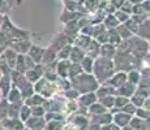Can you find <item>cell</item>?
<instances>
[{"label":"cell","mask_w":150,"mask_h":130,"mask_svg":"<svg viewBox=\"0 0 150 130\" xmlns=\"http://www.w3.org/2000/svg\"><path fill=\"white\" fill-rule=\"evenodd\" d=\"M65 120H52L47 121L45 130H64L65 129Z\"/></svg>","instance_id":"12"},{"label":"cell","mask_w":150,"mask_h":130,"mask_svg":"<svg viewBox=\"0 0 150 130\" xmlns=\"http://www.w3.org/2000/svg\"><path fill=\"white\" fill-rule=\"evenodd\" d=\"M46 103V98H43L41 94L35 92L30 98L25 99V104H28L29 107H35V105H43Z\"/></svg>","instance_id":"7"},{"label":"cell","mask_w":150,"mask_h":130,"mask_svg":"<svg viewBox=\"0 0 150 130\" xmlns=\"http://www.w3.org/2000/svg\"><path fill=\"white\" fill-rule=\"evenodd\" d=\"M79 105L83 107V108H90L93 104L98 102V95L97 92H86V94H81V96L79 98Z\"/></svg>","instance_id":"4"},{"label":"cell","mask_w":150,"mask_h":130,"mask_svg":"<svg viewBox=\"0 0 150 130\" xmlns=\"http://www.w3.org/2000/svg\"><path fill=\"white\" fill-rule=\"evenodd\" d=\"M99 102L102 103L107 109H112V108L115 107V98H114V95H110V96L100 98Z\"/></svg>","instance_id":"16"},{"label":"cell","mask_w":150,"mask_h":130,"mask_svg":"<svg viewBox=\"0 0 150 130\" xmlns=\"http://www.w3.org/2000/svg\"><path fill=\"white\" fill-rule=\"evenodd\" d=\"M114 94H116V90H115V87H114V86H111V85L102 86V87H99L97 90L98 99H100V98H105V96H110V95H114Z\"/></svg>","instance_id":"13"},{"label":"cell","mask_w":150,"mask_h":130,"mask_svg":"<svg viewBox=\"0 0 150 130\" xmlns=\"http://www.w3.org/2000/svg\"><path fill=\"white\" fill-rule=\"evenodd\" d=\"M127 82V76L123 73H117L116 76H112L111 79H110V83L108 85L114 86L115 89H119L120 86H123L124 83Z\"/></svg>","instance_id":"11"},{"label":"cell","mask_w":150,"mask_h":130,"mask_svg":"<svg viewBox=\"0 0 150 130\" xmlns=\"http://www.w3.org/2000/svg\"><path fill=\"white\" fill-rule=\"evenodd\" d=\"M31 113H33V116H37V117H45L47 111H46L45 105H35V107H31Z\"/></svg>","instance_id":"17"},{"label":"cell","mask_w":150,"mask_h":130,"mask_svg":"<svg viewBox=\"0 0 150 130\" xmlns=\"http://www.w3.org/2000/svg\"><path fill=\"white\" fill-rule=\"evenodd\" d=\"M138 78H140L138 73H136V72H132V73L129 74V82L136 83V82H138Z\"/></svg>","instance_id":"21"},{"label":"cell","mask_w":150,"mask_h":130,"mask_svg":"<svg viewBox=\"0 0 150 130\" xmlns=\"http://www.w3.org/2000/svg\"><path fill=\"white\" fill-rule=\"evenodd\" d=\"M102 130H122V128L119 125H116L115 122H111V124H107V125H103Z\"/></svg>","instance_id":"20"},{"label":"cell","mask_w":150,"mask_h":130,"mask_svg":"<svg viewBox=\"0 0 150 130\" xmlns=\"http://www.w3.org/2000/svg\"><path fill=\"white\" fill-rule=\"evenodd\" d=\"M122 130H134V129H133V128H132V126H131V125H128V126H124V128H123Z\"/></svg>","instance_id":"23"},{"label":"cell","mask_w":150,"mask_h":130,"mask_svg":"<svg viewBox=\"0 0 150 130\" xmlns=\"http://www.w3.org/2000/svg\"><path fill=\"white\" fill-rule=\"evenodd\" d=\"M106 112H108V109L100 102H97L89 108V116H98V115H103Z\"/></svg>","instance_id":"9"},{"label":"cell","mask_w":150,"mask_h":130,"mask_svg":"<svg viewBox=\"0 0 150 130\" xmlns=\"http://www.w3.org/2000/svg\"><path fill=\"white\" fill-rule=\"evenodd\" d=\"M134 94H136V87H134V83H132V82H125L123 86L116 89V95L131 98V96H133Z\"/></svg>","instance_id":"6"},{"label":"cell","mask_w":150,"mask_h":130,"mask_svg":"<svg viewBox=\"0 0 150 130\" xmlns=\"http://www.w3.org/2000/svg\"><path fill=\"white\" fill-rule=\"evenodd\" d=\"M136 116L140 118H144V120H148L150 117V109L146 108V107H140V108H137Z\"/></svg>","instance_id":"18"},{"label":"cell","mask_w":150,"mask_h":130,"mask_svg":"<svg viewBox=\"0 0 150 130\" xmlns=\"http://www.w3.org/2000/svg\"><path fill=\"white\" fill-rule=\"evenodd\" d=\"M129 125L132 126L134 130H149L148 128V121L144 120V118H140V117H133Z\"/></svg>","instance_id":"10"},{"label":"cell","mask_w":150,"mask_h":130,"mask_svg":"<svg viewBox=\"0 0 150 130\" xmlns=\"http://www.w3.org/2000/svg\"><path fill=\"white\" fill-rule=\"evenodd\" d=\"M35 91L46 99H50L56 92V85L50 82L48 79H39V82L35 85Z\"/></svg>","instance_id":"1"},{"label":"cell","mask_w":150,"mask_h":130,"mask_svg":"<svg viewBox=\"0 0 150 130\" xmlns=\"http://www.w3.org/2000/svg\"><path fill=\"white\" fill-rule=\"evenodd\" d=\"M88 130H102V126L98 125V124H93V122H90V125H89Z\"/></svg>","instance_id":"22"},{"label":"cell","mask_w":150,"mask_h":130,"mask_svg":"<svg viewBox=\"0 0 150 130\" xmlns=\"http://www.w3.org/2000/svg\"><path fill=\"white\" fill-rule=\"evenodd\" d=\"M132 118H133L132 115H128V113H125V112L120 111V112H117V113L114 115V122L123 129L124 126H128L129 124H131Z\"/></svg>","instance_id":"5"},{"label":"cell","mask_w":150,"mask_h":130,"mask_svg":"<svg viewBox=\"0 0 150 130\" xmlns=\"http://www.w3.org/2000/svg\"><path fill=\"white\" fill-rule=\"evenodd\" d=\"M122 111H123V112H125V113L132 115V116H133V115H136V112H137V107L134 105V104L132 103V102H129V103L127 104V105L122 109Z\"/></svg>","instance_id":"19"},{"label":"cell","mask_w":150,"mask_h":130,"mask_svg":"<svg viewBox=\"0 0 150 130\" xmlns=\"http://www.w3.org/2000/svg\"><path fill=\"white\" fill-rule=\"evenodd\" d=\"M46 125H47L46 117H37V116H31L25 122V126L30 130H45Z\"/></svg>","instance_id":"3"},{"label":"cell","mask_w":150,"mask_h":130,"mask_svg":"<svg viewBox=\"0 0 150 130\" xmlns=\"http://www.w3.org/2000/svg\"><path fill=\"white\" fill-rule=\"evenodd\" d=\"M131 100H129V98L127 96H122V95H117L116 98H115V107L114 108H116L117 111H122L124 107L127 105Z\"/></svg>","instance_id":"15"},{"label":"cell","mask_w":150,"mask_h":130,"mask_svg":"<svg viewBox=\"0 0 150 130\" xmlns=\"http://www.w3.org/2000/svg\"><path fill=\"white\" fill-rule=\"evenodd\" d=\"M1 125L4 129L7 130H25V122L20 118H12V117H5L3 118Z\"/></svg>","instance_id":"2"},{"label":"cell","mask_w":150,"mask_h":130,"mask_svg":"<svg viewBox=\"0 0 150 130\" xmlns=\"http://www.w3.org/2000/svg\"><path fill=\"white\" fill-rule=\"evenodd\" d=\"M31 116H33V113H31V107H29L28 104H24V105L21 107V111H20V120L26 122Z\"/></svg>","instance_id":"14"},{"label":"cell","mask_w":150,"mask_h":130,"mask_svg":"<svg viewBox=\"0 0 150 130\" xmlns=\"http://www.w3.org/2000/svg\"><path fill=\"white\" fill-rule=\"evenodd\" d=\"M7 99L9 103H21L24 96H22V92L20 91V89L14 87L12 90H9V92H8V95H7Z\"/></svg>","instance_id":"8"}]
</instances>
